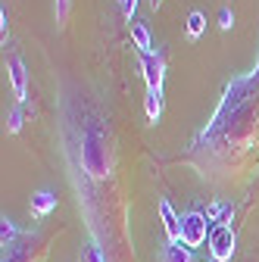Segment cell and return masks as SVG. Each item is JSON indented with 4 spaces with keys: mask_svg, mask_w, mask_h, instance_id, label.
Instances as JSON below:
<instances>
[{
    "mask_svg": "<svg viewBox=\"0 0 259 262\" xmlns=\"http://www.w3.org/2000/svg\"><path fill=\"white\" fill-rule=\"evenodd\" d=\"M0 241H4V247H13L19 241V228L13 225V219H0Z\"/></svg>",
    "mask_w": 259,
    "mask_h": 262,
    "instance_id": "4fadbf2b",
    "label": "cell"
},
{
    "mask_svg": "<svg viewBox=\"0 0 259 262\" xmlns=\"http://www.w3.org/2000/svg\"><path fill=\"white\" fill-rule=\"evenodd\" d=\"M159 219H163V228H166L169 244H178L181 241V215L172 209L169 200H159Z\"/></svg>",
    "mask_w": 259,
    "mask_h": 262,
    "instance_id": "8992f818",
    "label": "cell"
},
{
    "mask_svg": "<svg viewBox=\"0 0 259 262\" xmlns=\"http://www.w3.org/2000/svg\"><path fill=\"white\" fill-rule=\"evenodd\" d=\"M7 28H10V16H7V7L0 10V31H4V38H7Z\"/></svg>",
    "mask_w": 259,
    "mask_h": 262,
    "instance_id": "d6986e66",
    "label": "cell"
},
{
    "mask_svg": "<svg viewBox=\"0 0 259 262\" xmlns=\"http://www.w3.org/2000/svg\"><path fill=\"white\" fill-rule=\"evenodd\" d=\"M231 25H234V13H231L228 7H222V10H219V28H222V31H231Z\"/></svg>",
    "mask_w": 259,
    "mask_h": 262,
    "instance_id": "2e32d148",
    "label": "cell"
},
{
    "mask_svg": "<svg viewBox=\"0 0 259 262\" xmlns=\"http://www.w3.org/2000/svg\"><path fill=\"white\" fill-rule=\"evenodd\" d=\"M132 41L138 53H153V38H150V28L144 22H132Z\"/></svg>",
    "mask_w": 259,
    "mask_h": 262,
    "instance_id": "ba28073f",
    "label": "cell"
},
{
    "mask_svg": "<svg viewBox=\"0 0 259 262\" xmlns=\"http://www.w3.org/2000/svg\"><path fill=\"white\" fill-rule=\"evenodd\" d=\"M150 4H153V10H156V7H159V4H163V0H150Z\"/></svg>",
    "mask_w": 259,
    "mask_h": 262,
    "instance_id": "ffe728a7",
    "label": "cell"
},
{
    "mask_svg": "<svg viewBox=\"0 0 259 262\" xmlns=\"http://www.w3.org/2000/svg\"><path fill=\"white\" fill-rule=\"evenodd\" d=\"M206 215H209L212 228H215V225H231L234 206H231V203H209V206H206Z\"/></svg>",
    "mask_w": 259,
    "mask_h": 262,
    "instance_id": "9c48e42d",
    "label": "cell"
},
{
    "mask_svg": "<svg viewBox=\"0 0 259 262\" xmlns=\"http://www.w3.org/2000/svg\"><path fill=\"white\" fill-rule=\"evenodd\" d=\"M119 10H122V16L128 19V25L135 22V10H138V0H119Z\"/></svg>",
    "mask_w": 259,
    "mask_h": 262,
    "instance_id": "9a60e30c",
    "label": "cell"
},
{
    "mask_svg": "<svg viewBox=\"0 0 259 262\" xmlns=\"http://www.w3.org/2000/svg\"><path fill=\"white\" fill-rule=\"evenodd\" d=\"M7 69H10V84H13L16 100H19V103H25V100H28V72H25L22 56H10Z\"/></svg>",
    "mask_w": 259,
    "mask_h": 262,
    "instance_id": "5b68a950",
    "label": "cell"
},
{
    "mask_svg": "<svg viewBox=\"0 0 259 262\" xmlns=\"http://www.w3.org/2000/svg\"><path fill=\"white\" fill-rule=\"evenodd\" d=\"M209 234H212V222H209L206 212L190 209V212L181 215V244L184 247H190V250L193 247H203L209 241Z\"/></svg>",
    "mask_w": 259,
    "mask_h": 262,
    "instance_id": "7a4b0ae2",
    "label": "cell"
},
{
    "mask_svg": "<svg viewBox=\"0 0 259 262\" xmlns=\"http://www.w3.org/2000/svg\"><path fill=\"white\" fill-rule=\"evenodd\" d=\"M84 262H106V259H103L100 247H97V244H91V247L84 250Z\"/></svg>",
    "mask_w": 259,
    "mask_h": 262,
    "instance_id": "ac0fdd59",
    "label": "cell"
},
{
    "mask_svg": "<svg viewBox=\"0 0 259 262\" xmlns=\"http://www.w3.org/2000/svg\"><path fill=\"white\" fill-rule=\"evenodd\" d=\"M141 56V72L147 81V91H163L166 81V59L159 53H138Z\"/></svg>",
    "mask_w": 259,
    "mask_h": 262,
    "instance_id": "277c9868",
    "label": "cell"
},
{
    "mask_svg": "<svg viewBox=\"0 0 259 262\" xmlns=\"http://www.w3.org/2000/svg\"><path fill=\"white\" fill-rule=\"evenodd\" d=\"M69 7H72V0H56V22L59 25L69 19Z\"/></svg>",
    "mask_w": 259,
    "mask_h": 262,
    "instance_id": "e0dca14e",
    "label": "cell"
},
{
    "mask_svg": "<svg viewBox=\"0 0 259 262\" xmlns=\"http://www.w3.org/2000/svg\"><path fill=\"white\" fill-rule=\"evenodd\" d=\"M78 159H81V169L88 178L100 181L113 172V147L103 135L100 125H88L84 135H81V150H78Z\"/></svg>",
    "mask_w": 259,
    "mask_h": 262,
    "instance_id": "6da1fadb",
    "label": "cell"
},
{
    "mask_svg": "<svg viewBox=\"0 0 259 262\" xmlns=\"http://www.w3.org/2000/svg\"><path fill=\"white\" fill-rule=\"evenodd\" d=\"M56 193L53 190H38V193H31V200H28V209L35 219H47L53 209H56Z\"/></svg>",
    "mask_w": 259,
    "mask_h": 262,
    "instance_id": "52a82bcc",
    "label": "cell"
},
{
    "mask_svg": "<svg viewBox=\"0 0 259 262\" xmlns=\"http://www.w3.org/2000/svg\"><path fill=\"white\" fill-rule=\"evenodd\" d=\"M206 250H209V259L212 262H231L234 250H238V234L231 225H215L212 234L206 241Z\"/></svg>",
    "mask_w": 259,
    "mask_h": 262,
    "instance_id": "3957f363",
    "label": "cell"
},
{
    "mask_svg": "<svg viewBox=\"0 0 259 262\" xmlns=\"http://www.w3.org/2000/svg\"><path fill=\"white\" fill-rule=\"evenodd\" d=\"M163 262H193V253H190V247H184V244L178 241V244H169V247H166Z\"/></svg>",
    "mask_w": 259,
    "mask_h": 262,
    "instance_id": "7c38bea8",
    "label": "cell"
},
{
    "mask_svg": "<svg viewBox=\"0 0 259 262\" xmlns=\"http://www.w3.org/2000/svg\"><path fill=\"white\" fill-rule=\"evenodd\" d=\"M209 262H212V259H209Z\"/></svg>",
    "mask_w": 259,
    "mask_h": 262,
    "instance_id": "44dd1931",
    "label": "cell"
},
{
    "mask_svg": "<svg viewBox=\"0 0 259 262\" xmlns=\"http://www.w3.org/2000/svg\"><path fill=\"white\" fill-rule=\"evenodd\" d=\"M184 31H187L190 41H200L203 31H206V16H203L200 10H190V13H187V22H184Z\"/></svg>",
    "mask_w": 259,
    "mask_h": 262,
    "instance_id": "30bf717a",
    "label": "cell"
},
{
    "mask_svg": "<svg viewBox=\"0 0 259 262\" xmlns=\"http://www.w3.org/2000/svg\"><path fill=\"white\" fill-rule=\"evenodd\" d=\"M22 125H25V110H22V103H19V106H13L10 116H7V131H10V135H19Z\"/></svg>",
    "mask_w": 259,
    "mask_h": 262,
    "instance_id": "5bb4252c",
    "label": "cell"
},
{
    "mask_svg": "<svg viewBox=\"0 0 259 262\" xmlns=\"http://www.w3.org/2000/svg\"><path fill=\"white\" fill-rule=\"evenodd\" d=\"M144 113H147L150 122L163 119V91H147V97H144Z\"/></svg>",
    "mask_w": 259,
    "mask_h": 262,
    "instance_id": "8fae6325",
    "label": "cell"
}]
</instances>
